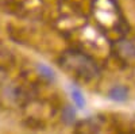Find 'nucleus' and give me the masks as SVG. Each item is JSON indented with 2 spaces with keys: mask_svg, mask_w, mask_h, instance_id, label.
Instances as JSON below:
<instances>
[{
  "mask_svg": "<svg viewBox=\"0 0 135 134\" xmlns=\"http://www.w3.org/2000/svg\"><path fill=\"white\" fill-rule=\"evenodd\" d=\"M58 65L65 72L83 81H91L100 75V68L95 60L88 54L74 49H69L62 53L58 60Z\"/></svg>",
  "mask_w": 135,
  "mask_h": 134,
  "instance_id": "obj_1",
  "label": "nucleus"
},
{
  "mask_svg": "<svg viewBox=\"0 0 135 134\" xmlns=\"http://www.w3.org/2000/svg\"><path fill=\"white\" fill-rule=\"evenodd\" d=\"M114 53L123 62L135 60V43L128 39H118L114 45Z\"/></svg>",
  "mask_w": 135,
  "mask_h": 134,
  "instance_id": "obj_2",
  "label": "nucleus"
},
{
  "mask_svg": "<svg viewBox=\"0 0 135 134\" xmlns=\"http://www.w3.org/2000/svg\"><path fill=\"white\" fill-rule=\"evenodd\" d=\"M108 98L114 102H126L130 98V91L124 85H114L108 91Z\"/></svg>",
  "mask_w": 135,
  "mask_h": 134,
  "instance_id": "obj_3",
  "label": "nucleus"
},
{
  "mask_svg": "<svg viewBox=\"0 0 135 134\" xmlns=\"http://www.w3.org/2000/svg\"><path fill=\"white\" fill-rule=\"evenodd\" d=\"M69 92H70V96H72V99H73L76 107L80 108V110L84 108L86 102H85V98H84L83 92L80 91V88H78L77 85H74V84H70V85H69Z\"/></svg>",
  "mask_w": 135,
  "mask_h": 134,
  "instance_id": "obj_4",
  "label": "nucleus"
},
{
  "mask_svg": "<svg viewBox=\"0 0 135 134\" xmlns=\"http://www.w3.org/2000/svg\"><path fill=\"white\" fill-rule=\"evenodd\" d=\"M101 126V122L99 117H92L86 121H81V125H80V130L81 131H97Z\"/></svg>",
  "mask_w": 135,
  "mask_h": 134,
  "instance_id": "obj_5",
  "label": "nucleus"
},
{
  "mask_svg": "<svg viewBox=\"0 0 135 134\" xmlns=\"http://www.w3.org/2000/svg\"><path fill=\"white\" fill-rule=\"evenodd\" d=\"M62 122L65 125H73L76 122V118H77V113H76V108L72 107V106H65L64 110H62Z\"/></svg>",
  "mask_w": 135,
  "mask_h": 134,
  "instance_id": "obj_6",
  "label": "nucleus"
},
{
  "mask_svg": "<svg viewBox=\"0 0 135 134\" xmlns=\"http://www.w3.org/2000/svg\"><path fill=\"white\" fill-rule=\"evenodd\" d=\"M38 72L41 73V76L43 77V79H46L49 81H54L55 80V73L54 71L50 68V66L45 65V64H38Z\"/></svg>",
  "mask_w": 135,
  "mask_h": 134,
  "instance_id": "obj_7",
  "label": "nucleus"
}]
</instances>
